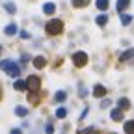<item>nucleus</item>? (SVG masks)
<instances>
[{
    "label": "nucleus",
    "instance_id": "aec40b11",
    "mask_svg": "<svg viewBox=\"0 0 134 134\" xmlns=\"http://www.w3.org/2000/svg\"><path fill=\"white\" fill-rule=\"evenodd\" d=\"M125 132H127V134H132V132H134V121L125 123Z\"/></svg>",
    "mask_w": 134,
    "mask_h": 134
},
{
    "label": "nucleus",
    "instance_id": "6e6552de",
    "mask_svg": "<svg viewBox=\"0 0 134 134\" xmlns=\"http://www.w3.org/2000/svg\"><path fill=\"white\" fill-rule=\"evenodd\" d=\"M104 93H106V90H104L103 84H97V86L93 88V95L95 97H104Z\"/></svg>",
    "mask_w": 134,
    "mask_h": 134
},
{
    "label": "nucleus",
    "instance_id": "ddd939ff",
    "mask_svg": "<svg viewBox=\"0 0 134 134\" xmlns=\"http://www.w3.org/2000/svg\"><path fill=\"white\" fill-rule=\"evenodd\" d=\"M95 4H97V8H99L100 11H106V9H108V0H97Z\"/></svg>",
    "mask_w": 134,
    "mask_h": 134
},
{
    "label": "nucleus",
    "instance_id": "f03ea898",
    "mask_svg": "<svg viewBox=\"0 0 134 134\" xmlns=\"http://www.w3.org/2000/svg\"><path fill=\"white\" fill-rule=\"evenodd\" d=\"M47 32L50 34V36H58V34L63 32V23L60 19H52L47 23Z\"/></svg>",
    "mask_w": 134,
    "mask_h": 134
},
{
    "label": "nucleus",
    "instance_id": "393cba45",
    "mask_svg": "<svg viewBox=\"0 0 134 134\" xmlns=\"http://www.w3.org/2000/svg\"><path fill=\"white\" fill-rule=\"evenodd\" d=\"M110 104H112V103H110V100H108V99H104V100H103V103H100V106H103V108H108Z\"/></svg>",
    "mask_w": 134,
    "mask_h": 134
},
{
    "label": "nucleus",
    "instance_id": "1a4fd4ad",
    "mask_svg": "<svg viewBox=\"0 0 134 134\" xmlns=\"http://www.w3.org/2000/svg\"><path fill=\"white\" fill-rule=\"evenodd\" d=\"M43 11H45L47 15H52V13L56 11V6H54L52 2H48V4H45V6H43Z\"/></svg>",
    "mask_w": 134,
    "mask_h": 134
},
{
    "label": "nucleus",
    "instance_id": "bb28decb",
    "mask_svg": "<svg viewBox=\"0 0 134 134\" xmlns=\"http://www.w3.org/2000/svg\"><path fill=\"white\" fill-rule=\"evenodd\" d=\"M0 54H2V47H0Z\"/></svg>",
    "mask_w": 134,
    "mask_h": 134
},
{
    "label": "nucleus",
    "instance_id": "f3484780",
    "mask_svg": "<svg viewBox=\"0 0 134 134\" xmlns=\"http://www.w3.org/2000/svg\"><path fill=\"white\" fill-rule=\"evenodd\" d=\"M15 114L19 115V117H26V115H28V110L23 108V106H19V108H15Z\"/></svg>",
    "mask_w": 134,
    "mask_h": 134
},
{
    "label": "nucleus",
    "instance_id": "423d86ee",
    "mask_svg": "<svg viewBox=\"0 0 134 134\" xmlns=\"http://www.w3.org/2000/svg\"><path fill=\"white\" fill-rule=\"evenodd\" d=\"M45 65H47L45 56H36V58H34V67H36V69H43Z\"/></svg>",
    "mask_w": 134,
    "mask_h": 134
},
{
    "label": "nucleus",
    "instance_id": "7ed1b4c3",
    "mask_svg": "<svg viewBox=\"0 0 134 134\" xmlns=\"http://www.w3.org/2000/svg\"><path fill=\"white\" fill-rule=\"evenodd\" d=\"M26 90H30V91H39V90H41V78L36 76V75L28 76V80H26Z\"/></svg>",
    "mask_w": 134,
    "mask_h": 134
},
{
    "label": "nucleus",
    "instance_id": "412c9836",
    "mask_svg": "<svg viewBox=\"0 0 134 134\" xmlns=\"http://www.w3.org/2000/svg\"><path fill=\"white\" fill-rule=\"evenodd\" d=\"M121 23H123L125 26H127V24H130V23H132V15H127V13H125V15H121Z\"/></svg>",
    "mask_w": 134,
    "mask_h": 134
},
{
    "label": "nucleus",
    "instance_id": "9b49d317",
    "mask_svg": "<svg viewBox=\"0 0 134 134\" xmlns=\"http://www.w3.org/2000/svg\"><path fill=\"white\" fill-rule=\"evenodd\" d=\"M4 34H6V36H13V34H17V24H8L6 26V30H4Z\"/></svg>",
    "mask_w": 134,
    "mask_h": 134
},
{
    "label": "nucleus",
    "instance_id": "2eb2a0df",
    "mask_svg": "<svg viewBox=\"0 0 134 134\" xmlns=\"http://www.w3.org/2000/svg\"><path fill=\"white\" fill-rule=\"evenodd\" d=\"M90 4V0H73V6L75 8H86Z\"/></svg>",
    "mask_w": 134,
    "mask_h": 134
},
{
    "label": "nucleus",
    "instance_id": "6ab92c4d",
    "mask_svg": "<svg viewBox=\"0 0 134 134\" xmlns=\"http://www.w3.org/2000/svg\"><path fill=\"white\" fill-rule=\"evenodd\" d=\"M106 23H108V17H106V15H99V17H97V24H99V26H104Z\"/></svg>",
    "mask_w": 134,
    "mask_h": 134
},
{
    "label": "nucleus",
    "instance_id": "4be33fe9",
    "mask_svg": "<svg viewBox=\"0 0 134 134\" xmlns=\"http://www.w3.org/2000/svg\"><path fill=\"white\" fill-rule=\"evenodd\" d=\"M65 97H67V95H65V91H58V93H56V100H58V103H63Z\"/></svg>",
    "mask_w": 134,
    "mask_h": 134
},
{
    "label": "nucleus",
    "instance_id": "b1692460",
    "mask_svg": "<svg viewBox=\"0 0 134 134\" xmlns=\"http://www.w3.org/2000/svg\"><path fill=\"white\" fill-rule=\"evenodd\" d=\"M78 95H80V97H86V95H88V91H86V88H84V86H80V91H78Z\"/></svg>",
    "mask_w": 134,
    "mask_h": 134
},
{
    "label": "nucleus",
    "instance_id": "a211bd4d",
    "mask_svg": "<svg viewBox=\"0 0 134 134\" xmlns=\"http://www.w3.org/2000/svg\"><path fill=\"white\" fill-rule=\"evenodd\" d=\"M4 9H6V11H9V13H15V11H17L15 4H11V2H4Z\"/></svg>",
    "mask_w": 134,
    "mask_h": 134
},
{
    "label": "nucleus",
    "instance_id": "f8f14e48",
    "mask_svg": "<svg viewBox=\"0 0 134 134\" xmlns=\"http://www.w3.org/2000/svg\"><path fill=\"white\" fill-rule=\"evenodd\" d=\"M28 100H30V103H34V104H37V103H39V95H37V91H30Z\"/></svg>",
    "mask_w": 134,
    "mask_h": 134
},
{
    "label": "nucleus",
    "instance_id": "4468645a",
    "mask_svg": "<svg viewBox=\"0 0 134 134\" xmlns=\"http://www.w3.org/2000/svg\"><path fill=\"white\" fill-rule=\"evenodd\" d=\"M130 4V0H117V11H123Z\"/></svg>",
    "mask_w": 134,
    "mask_h": 134
},
{
    "label": "nucleus",
    "instance_id": "a878e982",
    "mask_svg": "<svg viewBox=\"0 0 134 134\" xmlns=\"http://www.w3.org/2000/svg\"><path fill=\"white\" fill-rule=\"evenodd\" d=\"M0 97H2V86H0Z\"/></svg>",
    "mask_w": 134,
    "mask_h": 134
},
{
    "label": "nucleus",
    "instance_id": "5701e85b",
    "mask_svg": "<svg viewBox=\"0 0 134 134\" xmlns=\"http://www.w3.org/2000/svg\"><path fill=\"white\" fill-rule=\"evenodd\" d=\"M67 115V110L65 108H58L56 110V117H58V119H60V117H65Z\"/></svg>",
    "mask_w": 134,
    "mask_h": 134
},
{
    "label": "nucleus",
    "instance_id": "f257e3e1",
    "mask_svg": "<svg viewBox=\"0 0 134 134\" xmlns=\"http://www.w3.org/2000/svg\"><path fill=\"white\" fill-rule=\"evenodd\" d=\"M0 69L2 71H6L9 76H13V78H17L21 75V67L17 65L15 62H11V60H4V62H0Z\"/></svg>",
    "mask_w": 134,
    "mask_h": 134
},
{
    "label": "nucleus",
    "instance_id": "9d476101",
    "mask_svg": "<svg viewBox=\"0 0 134 134\" xmlns=\"http://www.w3.org/2000/svg\"><path fill=\"white\" fill-rule=\"evenodd\" d=\"M117 104H119L121 110H129V108H130V100H129L127 97H123V99H119V103H117Z\"/></svg>",
    "mask_w": 134,
    "mask_h": 134
},
{
    "label": "nucleus",
    "instance_id": "39448f33",
    "mask_svg": "<svg viewBox=\"0 0 134 134\" xmlns=\"http://www.w3.org/2000/svg\"><path fill=\"white\" fill-rule=\"evenodd\" d=\"M110 117H112V121H121L123 119V110L121 108H114L110 112Z\"/></svg>",
    "mask_w": 134,
    "mask_h": 134
},
{
    "label": "nucleus",
    "instance_id": "dca6fc26",
    "mask_svg": "<svg viewBox=\"0 0 134 134\" xmlns=\"http://www.w3.org/2000/svg\"><path fill=\"white\" fill-rule=\"evenodd\" d=\"M15 90H17V91H24V90H26V82H24V80H17V82H15Z\"/></svg>",
    "mask_w": 134,
    "mask_h": 134
},
{
    "label": "nucleus",
    "instance_id": "0eeeda50",
    "mask_svg": "<svg viewBox=\"0 0 134 134\" xmlns=\"http://www.w3.org/2000/svg\"><path fill=\"white\" fill-rule=\"evenodd\" d=\"M134 58V48H129L127 52H123L121 56H119V62H129V60H132Z\"/></svg>",
    "mask_w": 134,
    "mask_h": 134
},
{
    "label": "nucleus",
    "instance_id": "20e7f679",
    "mask_svg": "<svg viewBox=\"0 0 134 134\" xmlns=\"http://www.w3.org/2000/svg\"><path fill=\"white\" fill-rule=\"evenodd\" d=\"M73 63L76 67H84V65L88 63V54L86 52H75L73 54Z\"/></svg>",
    "mask_w": 134,
    "mask_h": 134
}]
</instances>
